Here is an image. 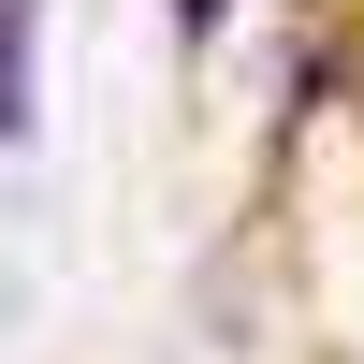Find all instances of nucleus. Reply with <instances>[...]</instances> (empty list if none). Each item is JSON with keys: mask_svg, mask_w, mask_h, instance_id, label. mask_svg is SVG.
I'll list each match as a JSON object with an SVG mask.
<instances>
[{"mask_svg": "<svg viewBox=\"0 0 364 364\" xmlns=\"http://www.w3.org/2000/svg\"><path fill=\"white\" fill-rule=\"evenodd\" d=\"M219 15L233 0H175V44H219Z\"/></svg>", "mask_w": 364, "mask_h": 364, "instance_id": "obj_2", "label": "nucleus"}, {"mask_svg": "<svg viewBox=\"0 0 364 364\" xmlns=\"http://www.w3.org/2000/svg\"><path fill=\"white\" fill-rule=\"evenodd\" d=\"M29 132V0H0V146Z\"/></svg>", "mask_w": 364, "mask_h": 364, "instance_id": "obj_1", "label": "nucleus"}]
</instances>
